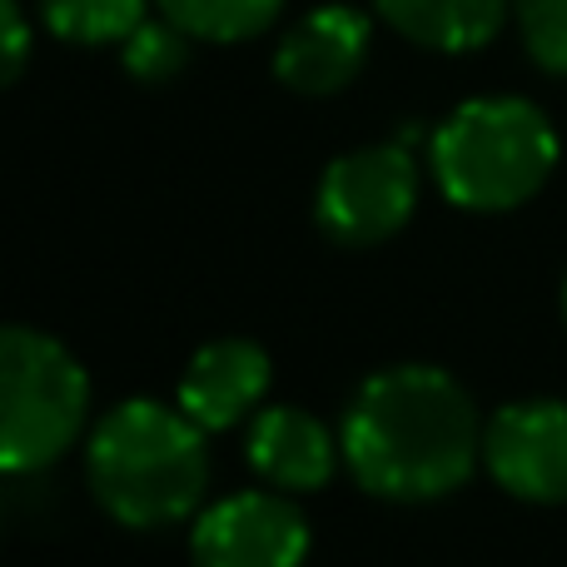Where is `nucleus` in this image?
Instances as JSON below:
<instances>
[{
  "instance_id": "nucleus-17",
  "label": "nucleus",
  "mask_w": 567,
  "mask_h": 567,
  "mask_svg": "<svg viewBox=\"0 0 567 567\" xmlns=\"http://www.w3.org/2000/svg\"><path fill=\"white\" fill-rule=\"evenodd\" d=\"M563 323H567V279H563Z\"/></svg>"
},
{
  "instance_id": "nucleus-16",
  "label": "nucleus",
  "mask_w": 567,
  "mask_h": 567,
  "mask_svg": "<svg viewBox=\"0 0 567 567\" xmlns=\"http://www.w3.org/2000/svg\"><path fill=\"white\" fill-rule=\"evenodd\" d=\"M0 45H6V65H0V80L6 85H16L20 70H25L30 60V20L25 10H20V0H0Z\"/></svg>"
},
{
  "instance_id": "nucleus-14",
  "label": "nucleus",
  "mask_w": 567,
  "mask_h": 567,
  "mask_svg": "<svg viewBox=\"0 0 567 567\" xmlns=\"http://www.w3.org/2000/svg\"><path fill=\"white\" fill-rule=\"evenodd\" d=\"M189 30H179L169 16L159 20H140L135 30H130V40L120 45V60H125V70L140 80V85H165V80H175L179 70L189 65Z\"/></svg>"
},
{
  "instance_id": "nucleus-15",
  "label": "nucleus",
  "mask_w": 567,
  "mask_h": 567,
  "mask_svg": "<svg viewBox=\"0 0 567 567\" xmlns=\"http://www.w3.org/2000/svg\"><path fill=\"white\" fill-rule=\"evenodd\" d=\"M513 20L533 65L567 75V0H513Z\"/></svg>"
},
{
  "instance_id": "nucleus-3",
  "label": "nucleus",
  "mask_w": 567,
  "mask_h": 567,
  "mask_svg": "<svg viewBox=\"0 0 567 567\" xmlns=\"http://www.w3.org/2000/svg\"><path fill=\"white\" fill-rule=\"evenodd\" d=\"M439 189L458 209L503 215L548 185L558 165V130L533 100L478 95L463 100L429 140Z\"/></svg>"
},
{
  "instance_id": "nucleus-8",
  "label": "nucleus",
  "mask_w": 567,
  "mask_h": 567,
  "mask_svg": "<svg viewBox=\"0 0 567 567\" xmlns=\"http://www.w3.org/2000/svg\"><path fill=\"white\" fill-rule=\"evenodd\" d=\"M369 16L353 6H319L284 30L275 50V75L293 95H339L359 80L363 60H369Z\"/></svg>"
},
{
  "instance_id": "nucleus-4",
  "label": "nucleus",
  "mask_w": 567,
  "mask_h": 567,
  "mask_svg": "<svg viewBox=\"0 0 567 567\" xmlns=\"http://www.w3.org/2000/svg\"><path fill=\"white\" fill-rule=\"evenodd\" d=\"M90 373L60 339L25 323L0 333V468L40 473L80 443Z\"/></svg>"
},
{
  "instance_id": "nucleus-10",
  "label": "nucleus",
  "mask_w": 567,
  "mask_h": 567,
  "mask_svg": "<svg viewBox=\"0 0 567 567\" xmlns=\"http://www.w3.org/2000/svg\"><path fill=\"white\" fill-rule=\"evenodd\" d=\"M249 468L279 493H313L333 478L343 449L313 413L293 409V403H275V409L255 413L245 433Z\"/></svg>"
},
{
  "instance_id": "nucleus-6",
  "label": "nucleus",
  "mask_w": 567,
  "mask_h": 567,
  "mask_svg": "<svg viewBox=\"0 0 567 567\" xmlns=\"http://www.w3.org/2000/svg\"><path fill=\"white\" fill-rule=\"evenodd\" d=\"M195 567H303L309 518L293 498L275 493H229L199 513L189 533Z\"/></svg>"
},
{
  "instance_id": "nucleus-5",
  "label": "nucleus",
  "mask_w": 567,
  "mask_h": 567,
  "mask_svg": "<svg viewBox=\"0 0 567 567\" xmlns=\"http://www.w3.org/2000/svg\"><path fill=\"white\" fill-rule=\"evenodd\" d=\"M419 209V165L403 145H363L339 155L319 179L313 219L333 245L369 249L393 239Z\"/></svg>"
},
{
  "instance_id": "nucleus-12",
  "label": "nucleus",
  "mask_w": 567,
  "mask_h": 567,
  "mask_svg": "<svg viewBox=\"0 0 567 567\" xmlns=\"http://www.w3.org/2000/svg\"><path fill=\"white\" fill-rule=\"evenodd\" d=\"M150 0H40V20L65 45H125Z\"/></svg>"
},
{
  "instance_id": "nucleus-9",
  "label": "nucleus",
  "mask_w": 567,
  "mask_h": 567,
  "mask_svg": "<svg viewBox=\"0 0 567 567\" xmlns=\"http://www.w3.org/2000/svg\"><path fill=\"white\" fill-rule=\"evenodd\" d=\"M269 393V353L255 339H215L185 363L175 403L205 433H225Z\"/></svg>"
},
{
  "instance_id": "nucleus-7",
  "label": "nucleus",
  "mask_w": 567,
  "mask_h": 567,
  "mask_svg": "<svg viewBox=\"0 0 567 567\" xmlns=\"http://www.w3.org/2000/svg\"><path fill=\"white\" fill-rule=\"evenodd\" d=\"M483 468L523 503H567V403L523 399L483 423Z\"/></svg>"
},
{
  "instance_id": "nucleus-2",
  "label": "nucleus",
  "mask_w": 567,
  "mask_h": 567,
  "mask_svg": "<svg viewBox=\"0 0 567 567\" xmlns=\"http://www.w3.org/2000/svg\"><path fill=\"white\" fill-rule=\"evenodd\" d=\"M90 498L125 528H169L189 518L209 488L205 429L185 409L125 399L90 429Z\"/></svg>"
},
{
  "instance_id": "nucleus-11",
  "label": "nucleus",
  "mask_w": 567,
  "mask_h": 567,
  "mask_svg": "<svg viewBox=\"0 0 567 567\" xmlns=\"http://www.w3.org/2000/svg\"><path fill=\"white\" fill-rule=\"evenodd\" d=\"M383 25L443 55L483 50L513 16V0H373Z\"/></svg>"
},
{
  "instance_id": "nucleus-1",
  "label": "nucleus",
  "mask_w": 567,
  "mask_h": 567,
  "mask_svg": "<svg viewBox=\"0 0 567 567\" xmlns=\"http://www.w3.org/2000/svg\"><path fill=\"white\" fill-rule=\"evenodd\" d=\"M339 449L363 493L433 503L458 493L483 458L468 389L433 363H393L359 383L339 423Z\"/></svg>"
},
{
  "instance_id": "nucleus-13",
  "label": "nucleus",
  "mask_w": 567,
  "mask_h": 567,
  "mask_svg": "<svg viewBox=\"0 0 567 567\" xmlns=\"http://www.w3.org/2000/svg\"><path fill=\"white\" fill-rule=\"evenodd\" d=\"M155 6H159V16H169L195 40L235 45V40L265 35V30L279 20L284 0H155Z\"/></svg>"
}]
</instances>
